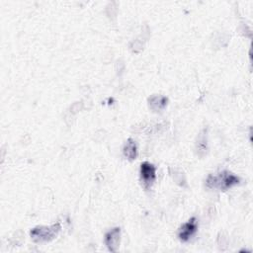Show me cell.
<instances>
[{
  "instance_id": "7",
  "label": "cell",
  "mask_w": 253,
  "mask_h": 253,
  "mask_svg": "<svg viewBox=\"0 0 253 253\" xmlns=\"http://www.w3.org/2000/svg\"><path fill=\"white\" fill-rule=\"evenodd\" d=\"M123 151H124V155L128 160H134L137 156V147H136L135 141L131 138H128L124 145Z\"/></svg>"
},
{
  "instance_id": "6",
  "label": "cell",
  "mask_w": 253,
  "mask_h": 253,
  "mask_svg": "<svg viewBox=\"0 0 253 253\" xmlns=\"http://www.w3.org/2000/svg\"><path fill=\"white\" fill-rule=\"evenodd\" d=\"M168 99L162 95H153L148 98V106L154 112L162 111L167 106Z\"/></svg>"
},
{
  "instance_id": "3",
  "label": "cell",
  "mask_w": 253,
  "mask_h": 253,
  "mask_svg": "<svg viewBox=\"0 0 253 253\" xmlns=\"http://www.w3.org/2000/svg\"><path fill=\"white\" fill-rule=\"evenodd\" d=\"M140 179L143 186L145 188H149L156 179V167L149 162L141 163Z\"/></svg>"
},
{
  "instance_id": "5",
  "label": "cell",
  "mask_w": 253,
  "mask_h": 253,
  "mask_svg": "<svg viewBox=\"0 0 253 253\" xmlns=\"http://www.w3.org/2000/svg\"><path fill=\"white\" fill-rule=\"evenodd\" d=\"M120 239H121V228L115 227L109 230L105 234V244L107 245L108 249L112 252H116L120 246Z\"/></svg>"
},
{
  "instance_id": "2",
  "label": "cell",
  "mask_w": 253,
  "mask_h": 253,
  "mask_svg": "<svg viewBox=\"0 0 253 253\" xmlns=\"http://www.w3.org/2000/svg\"><path fill=\"white\" fill-rule=\"evenodd\" d=\"M60 229V223L56 222L50 226H37L30 231V235L36 242H46L52 240Z\"/></svg>"
},
{
  "instance_id": "4",
  "label": "cell",
  "mask_w": 253,
  "mask_h": 253,
  "mask_svg": "<svg viewBox=\"0 0 253 253\" xmlns=\"http://www.w3.org/2000/svg\"><path fill=\"white\" fill-rule=\"evenodd\" d=\"M198 229V221L196 217L190 218L187 222L183 223L182 226L179 228L178 237L181 241H188L197 231Z\"/></svg>"
},
{
  "instance_id": "1",
  "label": "cell",
  "mask_w": 253,
  "mask_h": 253,
  "mask_svg": "<svg viewBox=\"0 0 253 253\" xmlns=\"http://www.w3.org/2000/svg\"><path fill=\"white\" fill-rule=\"evenodd\" d=\"M240 179L229 171H221L215 175L211 174L206 180V186L209 189L226 191L237 185Z\"/></svg>"
}]
</instances>
